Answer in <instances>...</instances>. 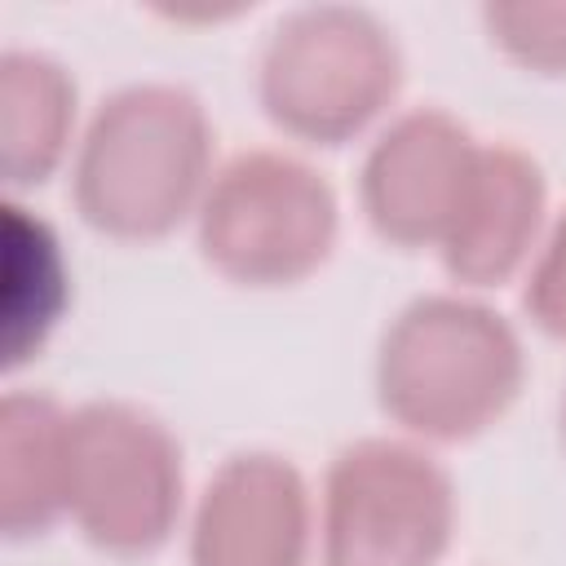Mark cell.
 I'll return each instance as SVG.
<instances>
[{
    "instance_id": "cell-1",
    "label": "cell",
    "mask_w": 566,
    "mask_h": 566,
    "mask_svg": "<svg viewBox=\"0 0 566 566\" xmlns=\"http://www.w3.org/2000/svg\"><path fill=\"white\" fill-rule=\"evenodd\" d=\"M212 186V124L181 84H128L111 93L71 159L80 221L119 243L168 239L199 212Z\"/></svg>"
},
{
    "instance_id": "cell-2",
    "label": "cell",
    "mask_w": 566,
    "mask_h": 566,
    "mask_svg": "<svg viewBox=\"0 0 566 566\" xmlns=\"http://www.w3.org/2000/svg\"><path fill=\"white\" fill-rule=\"evenodd\" d=\"M526 354L504 314L433 292L394 314L376 349L380 411L424 442L486 433L522 394Z\"/></svg>"
},
{
    "instance_id": "cell-3",
    "label": "cell",
    "mask_w": 566,
    "mask_h": 566,
    "mask_svg": "<svg viewBox=\"0 0 566 566\" xmlns=\"http://www.w3.org/2000/svg\"><path fill=\"white\" fill-rule=\"evenodd\" d=\"M402 84L394 35L349 4H310L279 18L256 62L265 119L305 146L354 142Z\"/></svg>"
},
{
    "instance_id": "cell-4",
    "label": "cell",
    "mask_w": 566,
    "mask_h": 566,
    "mask_svg": "<svg viewBox=\"0 0 566 566\" xmlns=\"http://www.w3.org/2000/svg\"><path fill=\"white\" fill-rule=\"evenodd\" d=\"M181 447L159 416L93 398L66 420V517L111 557L159 553L181 517Z\"/></svg>"
},
{
    "instance_id": "cell-5",
    "label": "cell",
    "mask_w": 566,
    "mask_h": 566,
    "mask_svg": "<svg viewBox=\"0 0 566 566\" xmlns=\"http://www.w3.org/2000/svg\"><path fill=\"white\" fill-rule=\"evenodd\" d=\"M203 261L239 287L305 283L336 248L340 208L318 168L283 150L234 155L195 212Z\"/></svg>"
},
{
    "instance_id": "cell-6",
    "label": "cell",
    "mask_w": 566,
    "mask_h": 566,
    "mask_svg": "<svg viewBox=\"0 0 566 566\" xmlns=\"http://www.w3.org/2000/svg\"><path fill=\"white\" fill-rule=\"evenodd\" d=\"M318 531L327 566H438L455 531V486L416 442L363 438L327 469Z\"/></svg>"
},
{
    "instance_id": "cell-7",
    "label": "cell",
    "mask_w": 566,
    "mask_h": 566,
    "mask_svg": "<svg viewBox=\"0 0 566 566\" xmlns=\"http://www.w3.org/2000/svg\"><path fill=\"white\" fill-rule=\"evenodd\" d=\"M482 142L447 111L398 115L367 150L358 203L367 226L394 248H442L478 172Z\"/></svg>"
},
{
    "instance_id": "cell-8",
    "label": "cell",
    "mask_w": 566,
    "mask_h": 566,
    "mask_svg": "<svg viewBox=\"0 0 566 566\" xmlns=\"http://www.w3.org/2000/svg\"><path fill=\"white\" fill-rule=\"evenodd\" d=\"M310 486L270 451L230 455L203 486L190 517V566H305Z\"/></svg>"
},
{
    "instance_id": "cell-9",
    "label": "cell",
    "mask_w": 566,
    "mask_h": 566,
    "mask_svg": "<svg viewBox=\"0 0 566 566\" xmlns=\"http://www.w3.org/2000/svg\"><path fill=\"white\" fill-rule=\"evenodd\" d=\"M544 172L517 146H482L478 172L442 239V270L464 287L509 283L539 248L544 234Z\"/></svg>"
},
{
    "instance_id": "cell-10",
    "label": "cell",
    "mask_w": 566,
    "mask_h": 566,
    "mask_svg": "<svg viewBox=\"0 0 566 566\" xmlns=\"http://www.w3.org/2000/svg\"><path fill=\"white\" fill-rule=\"evenodd\" d=\"M66 420L71 411L35 389L0 398V535L35 539L66 517Z\"/></svg>"
},
{
    "instance_id": "cell-11",
    "label": "cell",
    "mask_w": 566,
    "mask_h": 566,
    "mask_svg": "<svg viewBox=\"0 0 566 566\" xmlns=\"http://www.w3.org/2000/svg\"><path fill=\"white\" fill-rule=\"evenodd\" d=\"M75 142V80L31 49L0 57V177L9 190L44 186Z\"/></svg>"
},
{
    "instance_id": "cell-12",
    "label": "cell",
    "mask_w": 566,
    "mask_h": 566,
    "mask_svg": "<svg viewBox=\"0 0 566 566\" xmlns=\"http://www.w3.org/2000/svg\"><path fill=\"white\" fill-rule=\"evenodd\" d=\"M9 265H4V305L18 301V283L27 274V301L4 318V367H22L40 345L44 336L57 327L62 318V305H66V261H62V248L53 239V230L44 221H31L27 208L9 203Z\"/></svg>"
},
{
    "instance_id": "cell-13",
    "label": "cell",
    "mask_w": 566,
    "mask_h": 566,
    "mask_svg": "<svg viewBox=\"0 0 566 566\" xmlns=\"http://www.w3.org/2000/svg\"><path fill=\"white\" fill-rule=\"evenodd\" d=\"M491 44L535 75H566V0H522L482 9Z\"/></svg>"
},
{
    "instance_id": "cell-14",
    "label": "cell",
    "mask_w": 566,
    "mask_h": 566,
    "mask_svg": "<svg viewBox=\"0 0 566 566\" xmlns=\"http://www.w3.org/2000/svg\"><path fill=\"white\" fill-rule=\"evenodd\" d=\"M562 442H566V402H562Z\"/></svg>"
}]
</instances>
